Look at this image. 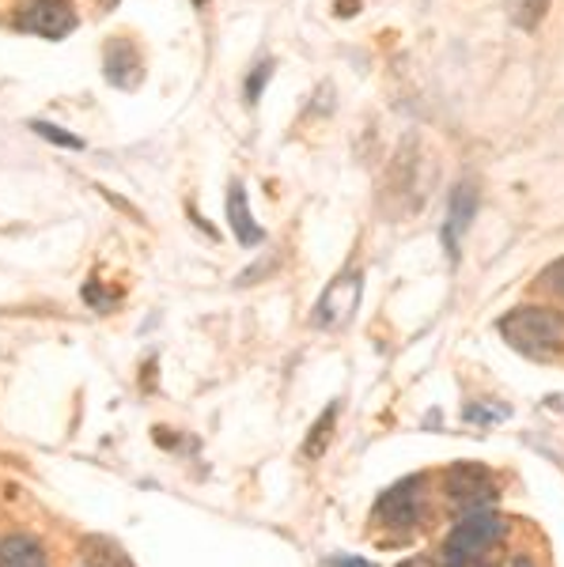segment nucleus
Segmentation results:
<instances>
[{"mask_svg":"<svg viewBox=\"0 0 564 567\" xmlns=\"http://www.w3.org/2000/svg\"><path fill=\"white\" fill-rule=\"evenodd\" d=\"M421 492H424V477H409L402 484H394V488L376 503V515L383 518L387 526H398V529L417 526V518H421Z\"/></svg>","mask_w":564,"mask_h":567,"instance_id":"423d86ee","label":"nucleus"},{"mask_svg":"<svg viewBox=\"0 0 564 567\" xmlns=\"http://www.w3.org/2000/svg\"><path fill=\"white\" fill-rule=\"evenodd\" d=\"M16 27L27 34H39V39H65L76 27V8L69 0H27L16 16Z\"/></svg>","mask_w":564,"mask_h":567,"instance_id":"20e7f679","label":"nucleus"},{"mask_svg":"<svg viewBox=\"0 0 564 567\" xmlns=\"http://www.w3.org/2000/svg\"><path fill=\"white\" fill-rule=\"evenodd\" d=\"M31 130L39 136H45V141L61 144V148H84V144H80V136H69L65 130H58V125H50V122H31Z\"/></svg>","mask_w":564,"mask_h":567,"instance_id":"ddd939ff","label":"nucleus"},{"mask_svg":"<svg viewBox=\"0 0 564 567\" xmlns=\"http://www.w3.org/2000/svg\"><path fill=\"white\" fill-rule=\"evenodd\" d=\"M360 291H363V288H360V277H357V272H341V277L322 291V299H318V307H315V322L322 326V329L345 326L352 315H357V307H360Z\"/></svg>","mask_w":564,"mask_h":567,"instance_id":"39448f33","label":"nucleus"},{"mask_svg":"<svg viewBox=\"0 0 564 567\" xmlns=\"http://www.w3.org/2000/svg\"><path fill=\"white\" fill-rule=\"evenodd\" d=\"M500 337L531 360H553L564 349V315L550 307H520L500 318Z\"/></svg>","mask_w":564,"mask_h":567,"instance_id":"f257e3e1","label":"nucleus"},{"mask_svg":"<svg viewBox=\"0 0 564 567\" xmlns=\"http://www.w3.org/2000/svg\"><path fill=\"white\" fill-rule=\"evenodd\" d=\"M507 12H512V23L515 27H539L550 12V0H507Z\"/></svg>","mask_w":564,"mask_h":567,"instance_id":"9b49d317","label":"nucleus"},{"mask_svg":"<svg viewBox=\"0 0 564 567\" xmlns=\"http://www.w3.org/2000/svg\"><path fill=\"white\" fill-rule=\"evenodd\" d=\"M542 288H550L553 296H564V258L553 261L550 269L542 272Z\"/></svg>","mask_w":564,"mask_h":567,"instance_id":"4468645a","label":"nucleus"},{"mask_svg":"<svg viewBox=\"0 0 564 567\" xmlns=\"http://www.w3.org/2000/svg\"><path fill=\"white\" fill-rule=\"evenodd\" d=\"M330 567H376L371 560H363V556H352V553H345V556H334Z\"/></svg>","mask_w":564,"mask_h":567,"instance_id":"dca6fc26","label":"nucleus"},{"mask_svg":"<svg viewBox=\"0 0 564 567\" xmlns=\"http://www.w3.org/2000/svg\"><path fill=\"white\" fill-rule=\"evenodd\" d=\"M515 567H531V560H515Z\"/></svg>","mask_w":564,"mask_h":567,"instance_id":"f3484780","label":"nucleus"},{"mask_svg":"<svg viewBox=\"0 0 564 567\" xmlns=\"http://www.w3.org/2000/svg\"><path fill=\"white\" fill-rule=\"evenodd\" d=\"M334 424H338V405L326 409V413L318 416V424L311 427V435H307V443H304V454H307V458H318V454L326 451V443H330Z\"/></svg>","mask_w":564,"mask_h":567,"instance_id":"9d476101","label":"nucleus"},{"mask_svg":"<svg viewBox=\"0 0 564 567\" xmlns=\"http://www.w3.org/2000/svg\"><path fill=\"white\" fill-rule=\"evenodd\" d=\"M227 224H232L235 239H239L243 246L262 243V227L254 224V216L247 208V189H243L239 182H232V189H227Z\"/></svg>","mask_w":564,"mask_h":567,"instance_id":"6e6552de","label":"nucleus"},{"mask_svg":"<svg viewBox=\"0 0 564 567\" xmlns=\"http://www.w3.org/2000/svg\"><path fill=\"white\" fill-rule=\"evenodd\" d=\"M0 567H45V553L31 534H12L0 542Z\"/></svg>","mask_w":564,"mask_h":567,"instance_id":"1a4fd4ad","label":"nucleus"},{"mask_svg":"<svg viewBox=\"0 0 564 567\" xmlns=\"http://www.w3.org/2000/svg\"><path fill=\"white\" fill-rule=\"evenodd\" d=\"M254 72H258V76L247 80V99H250V103H258L262 87H266V80H269V72H273V61H262V65L254 69Z\"/></svg>","mask_w":564,"mask_h":567,"instance_id":"2eb2a0df","label":"nucleus"},{"mask_svg":"<svg viewBox=\"0 0 564 567\" xmlns=\"http://www.w3.org/2000/svg\"><path fill=\"white\" fill-rule=\"evenodd\" d=\"M500 537H504V518L493 511H466V518L443 542V567H466L481 553H489Z\"/></svg>","mask_w":564,"mask_h":567,"instance_id":"f03ea898","label":"nucleus"},{"mask_svg":"<svg viewBox=\"0 0 564 567\" xmlns=\"http://www.w3.org/2000/svg\"><path fill=\"white\" fill-rule=\"evenodd\" d=\"M474 208H478L474 182H459V186H454V194H451L448 224H443V243H448L451 261L459 258V239H462V231L470 227V219H474Z\"/></svg>","mask_w":564,"mask_h":567,"instance_id":"0eeeda50","label":"nucleus"},{"mask_svg":"<svg viewBox=\"0 0 564 567\" xmlns=\"http://www.w3.org/2000/svg\"><path fill=\"white\" fill-rule=\"evenodd\" d=\"M512 416V409L500 405V409H481V405H466L462 409V420H470V424H496V420H507Z\"/></svg>","mask_w":564,"mask_h":567,"instance_id":"f8f14e48","label":"nucleus"},{"mask_svg":"<svg viewBox=\"0 0 564 567\" xmlns=\"http://www.w3.org/2000/svg\"><path fill=\"white\" fill-rule=\"evenodd\" d=\"M443 488H448L454 507H466V511H481L485 503H493L500 496L493 473L481 462H454L448 477H443Z\"/></svg>","mask_w":564,"mask_h":567,"instance_id":"7ed1b4c3","label":"nucleus"}]
</instances>
